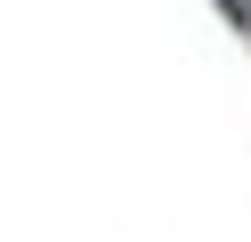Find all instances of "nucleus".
Returning <instances> with one entry per match:
<instances>
[{"label":"nucleus","mask_w":251,"mask_h":242,"mask_svg":"<svg viewBox=\"0 0 251 242\" xmlns=\"http://www.w3.org/2000/svg\"><path fill=\"white\" fill-rule=\"evenodd\" d=\"M227 8H235V16H243V24H251V0H227Z\"/></svg>","instance_id":"1"}]
</instances>
